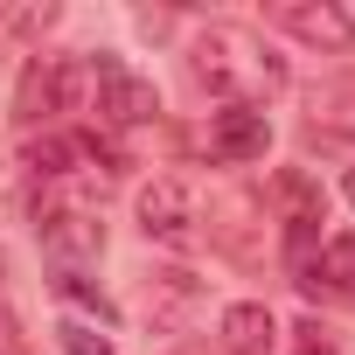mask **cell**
<instances>
[{
    "mask_svg": "<svg viewBox=\"0 0 355 355\" xmlns=\"http://www.w3.org/2000/svg\"><path fill=\"white\" fill-rule=\"evenodd\" d=\"M196 77H202L209 91H223L230 105H258L265 91L286 84V70L272 63V49H265L258 35H244V28H209V35L196 42Z\"/></svg>",
    "mask_w": 355,
    "mask_h": 355,
    "instance_id": "cell-1",
    "label": "cell"
},
{
    "mask_svg": "<svg viewBox=\"0 0 355 355\" xmlns=\"http://www.w3.org/2000/svg\"><path fill=\"white\" fill-rule=\"evenodd\" d=\"M139 230L153 244H196V189L189 182H174V174H160V182L139 196Z\"/></svg>",
    "mask_w": 355,
    "mask_h": 355,
    "instance_id": "cell-2",
    "label": "cell"
},
{
    "mask_svg": "<svg viewBox=\"0 0 355 355\" xmlns=\"http://www.w3.org/2000/svg\"><path fill=\"white\" fill-rule=\"evenodd\" d=\"M35 230H42V244H49L56 258H98V251H105V223H98L91 209H77V202L35 196Z\"/></svg>",
    "mask_w": 355,
    "mask_h": 355,
    "instance_id": "cell-3",
    "label": "cell"
},
{
    "mask_svg": "<svg viewBox=\"0 0 355 355\" xmlns=\"http://www.w3.org/2000/svg\"><path fill=\"white\" fill-rule=\"evenodd\" d=\"M265 146H272V119H265V105H223V112L209 119V160L237 167V160H258Z\"/></svg>",
    "mask_w": 355,
    "mask_h": 355,
    "instance_id": "cell-4",
    "label": "cell"
},
{
    "mask_svg": "<svg viewBox=\"0 0 355 355\" xmlns=\"http://www.w3.org/2000/svg\"><path fill=\"white\" fill-rule=\"evenodd\" d=\"M272 21L286 35H300L306 49H355V21L327 0H286V8H272Z\"/></svg>",
    "mask_w": 355,
    "mask_h": 355,
    "instance_id": "cell-5",
    "label": "cell"
},
{
    "mask_svg": "<svg viewBox=\"0 0 355 355\" xmlns=\"http://www.w3.org/2000/svg\"><path fill=\"white\" fill-rule=\"evenodd\" d=\"M196 300H202V286L189 279V272H153L146 279V320L160 327V334H174L189 313H196Z\"/></svg>",
    "mask_w": 355,
    "mask_h": 355,
    "instance_id": "cell-6",
    "label": "cell"
},
{
    "mask_svg": "<svg viewBox=\"0 0 355 355\" xmlns=\"http://www.w3.org/2000/svg\"><path fill=\"white\" fill-rule=\"evenodd\" d=\"M272 313L258 306V300H244V306H230L223 313V355H265L272 348Z\"/></svg>",
    "mask_w": 355,
    "mask_h": 355,
    "instance_id": "cell-7",
    "label": "cell"
},
{
    "mask_svg": "<svg viewBox=\"0 0 355 355\" xmlns=\"http://www.w3.org/2000/svg\"><path fill=\"white\" fill-rule=\"evenodd\" d=\"M15 112L21 119H42V112H63V63H28V77H21V91H15Z\"/></svg>",
    "mask_w": 355,
    "mask_h": 355,
    "instance_id": "cell-8",
    "label": "cell"
},
{
    "mask_svg": "<svg viewBox=\"0 0 355 355\" xmlns=\"http://www.w3.org/2000/svg\"><path fill=\"white\" fill-rule=\"evenodd\" d=\"M21 160L42 174V182H63V174L84 160V139H63V132H35V139L21 146Z\"/></svg>",
    "mask_w": 355,
    "mask_h": 355,
    "instance_id": "cell-9",
    "label": "cell"
},
{
    "mask_svg": "<svg viewBox=\"0 0 355 355\" xmlns=\"http://www.w3.org/2000/svg\"><path fill=\"white\" fill-rule=\"evenodd\" d=\"M306 286H327V293H348V300H355V230L327 237V251L313 258V279H306Z\"/></svg>",
    "mask_w": 355,
    "mask_h": 355,
    "instance_id": "cell-10",
    "label": "cell"
},
{
    "mask_svg": "<svg viewBox=\"0 0 355 355\" xmlns=\"http://www.w3.org/2000/svg\"><path fill=\"white\" fill-rule=\"evenodd\" d=\"M56 293H63V300H77V306H91L98 320H119V313H112V300H105L91 279H77V272H63V279H56Z\"/></svg>",
    "mask_w": 355,
    "mask_h": 355,
    "instance_id": "cell-11",
    "label": "cell"
},
{
    "mask_svg": "<svg viewBox=\"0 0 355 355\" xmlns=\"http://www.w3.org/2000/svg\"><path fill=\"white\" fill-rule=\"evenodd\" d=\"M293 355H341V348H334V327L300 320V327H293Z\"/></svg>",
    "mask_w": 355,
    "mask_h": 355,
    "instance_id": "cell-12",
    "label": "cell"
},
{
    "mask_svg": "<svg viewBox=\"0 0 355 355\" xmlns=\"http://www.w3.org/2000/svg\"><path fill=\"white\" fill-rule=\"evenodd\" d=\"M63 348H70V355H112V341H105V334H91V327H77V320L63 327Z\"/></svg>",
    "mask_w": 355,
    "mask_h": 355,
    "instance_id": "cell-13",
    "label": "cell"
},
{
    "mask_svg": "<svg viewBox=\"0 0 355 355\" xmlns=\"http://www.w3.org/2000/svg\"><path fill=\"white\" fill-rule=\"evenodd\" d=\"M341 189H348V202H355V167H348V182H341Z\"/></svg>",
    "mask_w": 355,
    "mask_h": 355,
    "instance_id": "cell-14",
    "label": "cell"
}]
</instances>
